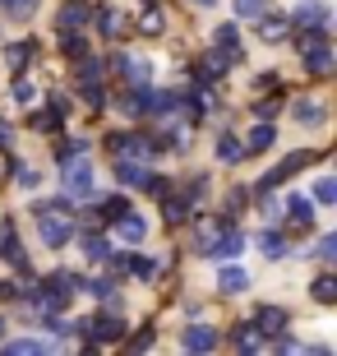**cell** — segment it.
<instances>
[{"label":"cell","mask_w":337,"mask_h":356,"mask_svg":"<svg viewBox=\"0 0 337 356\" xmlns=\"http://www.w3.org/2000/svg\"><path fill=\"white\" fill-rule=\"evenodd\" d=\"M38 236H42V245H51V250L69 245L74 218L65 213V204H38Z\"/></svg>","instance_id":"obj_1"},{"label":"cell","mask_w":337,"mask_h":356,"mask_svg":"<svg viewBox=\"0 0 337 356\" xmlns=\"http://www.w3.org/2000/svg\"><path fill=\"white\" fill-rule=\"evenodd\" d=\"M79 287H83V277H74V273H51L38 291H33V310H42V315H51V310H65L69 296H74Z\"/></svg>","instance_id":"obj_2"},{"label":"cell","mask_w":337,"mask_h":356,"mask_svg":"<svg viewBox=\"0 0 337 356\" xmlns=\"http://www.w3.org/2000/svg\"><path fill=\"white\" fill-rule=\"evenodd\" d=\"M60 181H65V190H69V195L88 199L92 190H97V172H92L88 153H74V158H65V162H60Z\"/></svg>","instance_id":"obj_3"},{"label":"cell","mask_w":337,"mask_h":356,"mask_svg":"<svg viewBox=\"0 0 337 356\" xmlns=\"http://www.w3.org/2000/svg\"><path fill=\"white\" fill-rule=\"evenodd\" d=\"M79 338H88V343H120L125 338V319H120V310H102V315H92L83 319V333Z\"/></svg>","instance_id":"obj_4"},{"label":"cell","mask_w":337,"mask_h":356,"mask_svg":"<svg viewBox=\"0 0 337 356\" xmlns=\"http://www.w3.org/2000/svg\"><path fill=\"white\" fill-rule=\"evenodd\" d=\"M310 162H319V153H314V148H300V153H291V158H286L282 167H277V172L259 176V185H254V195H259V190H277V185H282L286 176H296V172H305V167H310Z\"/></svg>","instance_id":"obj_5"},{"label":"cell","mask_w":337,"mask_h":356,"mask_svg":"<svg viewBox=\"0 0 337 356\" xmlns=\"http://www.w3.org/2000/svg\"><path fill=\"white\" fill-rule=\"evenodd\" d=\"M0 254H5V259H10L19 273H28V250L19 245V232H14L10 218H0Z\"/></svg>","instance_id":"obj_6"},{"label":"cell","mask_w":337,"mask_h":356,"mask_svg":"<svg viewBox=\"0 0 337 356\" xmlns=\"http://www.w3.org/2000/svg\"><path fill=\"white\" fill-rule=\"evenodd\" d=\"M291 116H296L300 130H324V125H328V106L319 102V97H300Z\"/></svg>","instance_id":"obj_7"},{"label":"cell","mask_w":337,"mask_h":356,"mask_svg":"<svg viewBox=\"0 0 337 356\" xmlns=\"http://www.w3.org/2000/svg\"><path fill=\"white\" fill-rule=\"evenodd\" d=\"M286 227L310 232V227H314V199H305V195H291V199H286Z\"/></svg>","instance_id":"obj_8"},{"label":"cell","mask_w":337,"mask_h":356,"mask_svg":"<svg viewBox=\"0 0 337 356\" xmlns=\"http://www.w3.org/2000/svg\"><path fill=\"white\" fill-rule=\"evenodd\" d=\"M296 24L300 28H328L333 24V10H328L324 0H300L296 5Z\"/></svg>","instance_id":"obj_9"},{"label":"cell","mask_w":337,"mask_h":356,"mask_svg":"<svg viewBox=\"0 0 337 356\" xmlns=\"http://www.w3.org/2000/svg\"><path fill=\"white\" fill-rule=\"evenodd\" d=\"M305 70H310V74H319V79H324V74H333V47H328V42H314V47H305Z\"/></svg>","instance_id":"obj_10"},{"label":"cell","mask_w":337,"mask_h":356,"mask_svg":"<svg viewBox=\"0 0 337 356\" xmlns=\"http://www.w3.org/2000/svg\"><path fill=\"white\" fill-rule=\"evenodd\" d=\"M162 218H167L171 227H181V222H190L195 218V204H190V195H162Z\"/></svg>","instance_id":"obj_11"},{"label":"cell","mask_w":337,"mask_h":356,"mask_svg":"<svg viewBox=\"0 0 337 356\" xmlns=\"http://www.w3.org/2000/svg\"><path fill=\"white\" fill-rule=\"evenodd\" d=\"M181 347L185 352H213L217 347V329H208V324H190L181 333Z\"/></svg>","instance_id":"obj_12"},{"label":"cell","mask_w":337,"mask_h":356,"mask_svg":"<svg viewBox=\"0 0 337 356\" xmlns=\"http://www.w3.org/2000/svg\"><path fill=\"white\" fill-rule=\"evenodd\" d=\"M222 74H227V56L222 51H208L195 60V83H217Z\"/></svg>","instance_id":"obj_13"},{"label":"cell","mask_w":337,"mask_h":356,"mask_svg":"<svg viewBox=\"0 0 337 356\" xmlns=\"http://www.w3.org/2000/svg\"><path fill=\"white\" fill-rule=\"evenodd\" d=\"M213 47H217L227 60H240V28L236 24H217L213 28Z\"/></svg>","instance_id":"obj_14"},{"label":"cell","mask_w":337,"mask_h":356,"mask_svg":"<svg viewBox=\"0 0 337 356\" xmlns=\"http://www.w3.org/2000/svg\"><path fill=\"white\" fill-rule=\"evenodd\" d=\"M217 287L227 291V296H240V291L249 287V273L240 264H231V259H222V273H217Z\"/></svg>","instance_id":"obj_15"},{"label":"cell","mask_w":337,"mask_h":356,"mask_svg":"<svg viewBox=\"0 0 337 356\" xmlns=\"http://www.w3.org/2000/svg\"><path fill=\"white\" fill-rule=\"evenodd\" d=\"M231 343L240 347V352H263V347H268V333H263L259 324H236Z\"/></svg>","instance_id":"obj_16"},{"label":"cell","mask_w":337,"mask_h":356,"mask_svg":"<svg viewBox=\"0 0 337 356\" xmlns=\"http://www.w3.org/2000/svg\"><path fill=\"white\" fill-rule=\"evenodd\" d=\"M38 51H42V42H33V38L10 42V47H5V65H10V70H24V65H28V60H33Z\"/></svg>","instance_id":"obj_17"},{"label":"cell","mask_w":337,"mask_h":356,"mask_svg":"<svg viewBox=\"0 0 337 356\" xmlns=\"http://www.w3.org/2000/svg\"><path fill=\"white\" fill-rule=\"evenodd\" d=\"M240 144H245V158H249V153H263V148H272V144H277V130H272V120H259V125L249 130V139H240Z\"/></svg>","instance_id":"obj_18"},{"label":"cell","mask_w":337,"mask_h":356,"mask_svg":"<svg viewBox=\"0 0 337 356\" xmlns=\"http://www.w3.org/2000/svg\"><path fill=\"white\" fill-rule=\"evenodd\" d=\"M88 5H83V0H69V5H65V10H60V14H56V28H60V33H69V28H83V24H88Z\"/></svg>","instance_id":"obj_19"},{"label":"cell","mask_w":337,"mask_h":356,"mask_svg":"<svg viewBox=\"0 0 337 356\" xmlns=\"http://www.w3.org/2000/svg\"><path fill=\"white\" fill-rule=\"evenodd\" d=\"M116 236L134 245V241H143V236H148V222H143L139 213H120V218H116Z\"/></svg>","instance_id":"obj_20"},{"label":"cell","mask_w":337,"mask_h":356,"mask_svg":"<svg viewBox=\"0 0 337 356\" xmlns=\"http://www.w3.org/2000/svg\"><path fill=\"white\" fill-rule=\"evenodd\" d=\"M111 172H116V181H125V185H143L148 167H143V162H134V158H111Z\"/></svg>","instance_id":"obj_21"},{"label":"cell","mask_w":337,"mask_h":356,"mask_svg":"<svg viewBox=\"0 0 337 356\" xmlns=\"http://www.w3.org/2000/svg\"><path fill=\"white\" fill-rule=\"evenodd\" d=\"M60 120H65V111L51 102L47 111H33V116H28V125H33L38 134H56V130H60Z\"/></svg>","instance_id":"obj_22"},{"label":"cell","mask_w":337,"mask_h":356,"mask_svg":"<svg viewBox=\"0 0 337 356\" xmlns=\"http://www.w3.org/2000/svg\"><path fill=\"white\" fill-rule=\"evenodd\" d=\"M259 250H263V259H286V236L277 232V227H263L259 232Z\"/></svg>","instance_id":"obj_23"},{"label":"cell","mask_w":337,"mask_h":356,"mask_svg":"<svg viewBox=\"0 0 337 356\" xmlns=\"http://www.w3.org/2000/svg\"><path fill=\"white\" fill-rule=\"evenodd\" d=\"M259 33H263V42H282L286 33H291V24H286L282 14H268V10H263L259 14Z\"/></svg>","instance_id":"obj_24"},{"label":"cell","mask_w":337,"mask_h":356,"mask_svg":"<svg viewBox=\"0 0 337 356\" xmlns=\"http://www.w3.org/2000/svg\"><path fill=\"white\" fill-rule=\"evenodd\" d=\"M254 324H259L263 333H277V329H286V310H277V305H259V315H254Z\"/></svg>","instance_id":"obj_25"},{"label":"cell","mask_w":337,"mask_h":356,"mask_svg":"<svg viewBox=\"0 0 337 356\" xmlns=\"http://www.w3.org/2000/svg\"><path fill=\"white\" fill-rule=\"evenodd\" d=\"M240 158H245V144H240L236 134H222V139H217V162H227V167H236Z\"/></svg>","instance_id":"obj_26"},{"label":"cell","mask_w":337,"mask_h":356,"mask_svg":"<svg viewBox=\"0 0 337 356\" xmlns=\"http://www.w3.org/2000/svg\"><path fill=\"white\" fill-rule=\"evenodd\" d=\"M56 343H42V338H14V343H5V352L10 356H38V352H51Z\"/></svg>","instance_id":"obj_27"},{"label":"cell","mask_w":337,"mask_h":356,"mask_svg":"<svg viewBox=\"0 0 337 356\" xmlns=\"http://www.w3.org/2000/svg\"><path fill=\"white\" fill-rule=\"evenodd\" d=\"M130 273L143 277V282H153L157 273H162V259H148V254H130Z\"/></svg>","instance_id":"obj_28"},{"label":"cell","mask_w":337,"mask_h":356,"mask_svg":"<svg viewBox=\"0 0 337 356\" xmlns=\"http://www.w3.org/2000/svg\"><path fill=\"white\" fill-rule=\"evenodd\" d=\"M310 291H314V301H319V305H333V301H337V277H333V273H319Z\"/></svg>","instance_id":"obj_29"},{"label":"cell","mask_w":337,"mask_h":356,"mask_svg":"<svg viewBox=\"0 0 337 356\" xmlns=\"http://www.w3.org/2000/svg\"><path fill=\"white\" fill-rule=\"evenodd\" d=\"M74 60H79V70H74V74H79L83 83H92V79H102V74H106V65L97 60V56H88V51H83V56H74Z\"/></svg>","instance_id":"obj_30"},{"label":"cell","mask_w":337,"mask_h":356,"mask_svg":"<svg viewBox=\"0 0 337 356\" xmlns=\"http://www.w3.org/2000/svg\"><path fill=\"white\" fill-rule=\"evenodd\" d=\"M120 28H125V19H120L116 10H97V33H102V38L116 42V38H120Z\"/></svg>","instance_id":"obj_31"},{"label":"cell","mask_w":337,"mask_h":356,"mask_svg":"<svg viewBox=\"0 0 337 356\" xmlns=\"http://www.w3.org/2000/svg\"><path fill=\"white\" fill-rule=\"evenodd\" d=\"M60 51H65L69 60L88 51V42H83V28H79V33H74V28H69V33H60Z\"/></svg>","instance_id":"obj_32"},{"label":"cell","mask_w":337,"mask_h":356,"mask_svg":"<svg viewBox=\"0 0 337 356\" xmlns=\"http://www.w3.org/2000/svg\"><path fill=\"white\" fill-rule=\"evenodd\" d=\"M79 250L88 254V259H106V254H111V245H106L102 236H92V232H88V236H79Z\"/></svg>","instance_id":"obj_33"},{"label":"cell","mask_w":337,"mask_h":356,"mask_svg":"<svg viewBox=\"0 0 337 356\" xmlns=\"http://www.w3.org/2000/svg\"><path fill=\"white\" fill-rule=\"evenodd\" d=\"M120 213H130V199H125V195H111V199H102V218H106V222H116Z\"/></svg>","instance_id":"obj_34"},{"label":"cell","mask_w":337,"mask_h":356,"mask_svg":"<svg viewBox=\"0 0 337 356\" xmlns=\"http://www.w3.org/2000/svg\"><path fill=\"white\" fill-rule=\"evenodd\" d=\"M314 204H324V209L337 204V181H333V176H324V181L314 185Z\"/></svg>","instance_id":"obj_35"},{"label":"cell","mask_w":337,"mask_h":356,"mask_svg":"<svg viewBox=\"0 0 337 356\" xmlns=\"http://www.w3.org/2000/svg\"><path fill=\"white\" fill-rule=\"evenodd\" d=\"M0 10L10 14V19H28V14L38 10V0H0Z\"/></svg>","instance_id":"obj_36"},{"label":"cell","mask_w":337,"mask_h":356,"mask_svg":"<svg viewBox=\"0 0 337 356\" xmlns=\"http://www.w3.org/2000/svg\"><path fill=\"white\" fill-rule=\"evenodd\" d=\"M139 190H148V195H157V199H162V195L171 190V176H153V172H148V176H143V185H139Z\"/></svg>","instance_id":"obj_37"},{"label":"cell","mask_w":337,"mask_h":356,"mask_svg":"<svg viewBox=\"0 0 337 356\" xmlns=\"http://www.w3.org/2000/svg\"><path fill=\"white\" fill-rule=\"evenodd\" d=\"M83 102H88L92 111H102V106H106V92H102V83H97V79L83 83Z\"/></svg>","instance_id":"obj_38"},{"label":"cell","mask_w":337,"mask_h":356,"mask_svg":"<svg viewBox=\"0 0 337 356\" xmlns=\"http://www.w3.org/2000/svg\"><path fill=\"white\" fill-rule=\"evenodd\" d=\"M263 10H268V0H236V14L240 19H259Z\"/></svg>","instance_id":"obj_39"},{"label":"cell","mask_w":337,"mask_h":356,"mask_svg":"<svg viewBox=\"0 0 337 356\" xmlns=\"http://www.w3.org/2000/svg\"><path fill=\"white\" fill-rule=\"evenodd\" d=\"M314 259H337V236H319V245H314Z\"/></svg>","instance_id":"obj_40"},{"label":"cell","mask_w":337,"mask_h":356,"mask_svg":"<svg viewBox=\"0 0 337 356\" xmlns=\"http://www.w3.org/2000/svg\"><path fill=\"white\" fill-rule=\"evenodd\" d=\"M153 343H157V333H153V329H139V333L130 338V352H148Z\"/></svg>","instance_id":"obj_41"},{"label":"cell","mask_w":337,"mask_h":356,"mask_svg":"<svg viewBox=\"0 0 337 356\" xmlns=\"http://www.w3.org/2000/svg\"><path fill=\"white\" fill-rule=\"evenodd\" d=\"M139 28L148 33V38H157V33H162V14H157V10H148V14L139 19Z\"/></svg>","instance_id":"obj_42"},{"label":"cell","mask_w":337,"mask_h":356,"mask_svg":"<svg viewBox=\"0 0 337 356\" xmlns=\"http://www.w3.org/2000/svg\"><path fill=\"white\" fill-rule=\"evenodd\" d=\"M33 97H38V88H33L28 79H19V83H14V102H33Z\"/></svg>","instance_id":"obj_43"},{"label":"cell","mask_w":337,"mask_h":356,"mask_svg":"<svg viewBox=\"0 0 337 356\" xmlns=\"http://www.w3.org/2000/svg\"><path fill=\"white\" fill-rule=\"evenodd\" d=\"M106 264H111V273H130V254H106Z\"/></svg>","instance_id":"obj_44"},{"label":"cell","mask_w":337,"mask_h":356,"mask_svg":"<svg viewBox=\"0 0 337 356\" xmlns=\"http://www.w3.org/2000/svg\"><path fill=\"white\" fill-rule=\"evenodd\" d=\"M74 153H88V144H83V139H69V144H60V162L74 158Z\"/></svg>","instance_id":"obj_45"},{"label":"cell","mask_w":337,"mask_h":356,"mask_svg":"<svg viewBox=\"0 0 337 356\" xmlns=\"http://www.w3.org/2000/svg\"><path fill=\"white\" fill-rule=\"evenodd\" d=\"M38 181L42 176L33 172V167H19V185H24V190H38Z\"/></svg>","instance_id":"obj_46"},{"label":"cell","mask_w":337,"mask_h":356,"mask_svg":"<svg viewBox=\"0 0 337 356\" xmlns=\"http://www.w3.org/2000/svg\"><path fill=\"white\" fill-rule=\"evenodd\" d=\"M14 144V130H10V120L0 116V148H10Z\"/></svg>","instance_id":"obj_47"},{"label":"cell","mask_w":337,"mask_h":356,"mask_svg":"<svg viewBox=\"0 0 337 356\" xmlns=\"http://www.w3.org/2000/svg\"><path fill=\"white\" fill-rule=\"evenodd\" d=\"M254 111H259V120H272V111H277V102H259Z\"/></svg>","instance_id":"obj_48"},{"label":"cell","mask_w":337,"mask_h":356,"mask_svg":"<svg viewBox=\"0 0 337 356\" xmlns=\"http://www.w3.org/2000/svg\"><path fill=\"white\" fill-rule=\"evenodd\" d=\"M14 296H19V287L14 282H0V301H14Z\"/></svg>","instance_id":"obj_49"},{"label":"cell","mask_w":337,"mask_h":356,"mask_svg":"<svg viewBox=\"0 0 337 356\" xmlns=\"http://www.w3.org/2000/svg\"><path fill=\"white\" fill-rule=\"evenodd\" d=\"M190 5H199V10H208V5H217V0H190Z\"/></svg>","instance_id":"obj_50"},{"label":"cell","mask_w":337,"mask_h":356,"mask_svg":"<svg viewBox=\"0 0 337 356\" xmlns=\"http://www.w3.org/2000/svg\"><path fill=\"white\" fill-rule=\"evenodd\" d=\"M0 338H5V315H0Z\"/></svg>","instance_id":"obj_51"}]
</instances>
